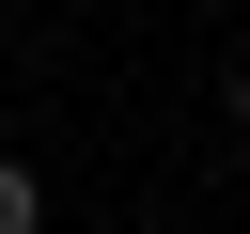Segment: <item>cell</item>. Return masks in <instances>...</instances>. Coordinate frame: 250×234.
<instances>
[{
    "label": "cell",
    "instance_id": "1",
    "mask_svg": "<svg viewBox=\"0 0 250 234\" xmlns=\"http://www.w3.org/2000/svg\"><path fill=\"white\" fill-rule=\"evenodd\" d=\"M0 234H47V187H31V156H0Z\"/></svg>",
    "mask_w": 250,
    "mask_h": 234
}]
</instances>
